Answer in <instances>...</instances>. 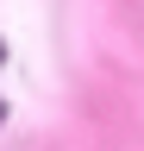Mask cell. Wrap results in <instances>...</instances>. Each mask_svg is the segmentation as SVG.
Masks as SVG:
<instances>
[{"label": "cell", "mask_w": 144, "mask_h": 151, "mask_svg": "<svg viewBox=\"0 0 144 151\" xmlns=\"http://www.w3.org/2000/svg\"><path fill=\"white\" fill-rule=\"evenodd\" d=\"M0 57H6V50H0Z\"/></svg>", "instance_id": "6da1fadb"}]
</instances>
